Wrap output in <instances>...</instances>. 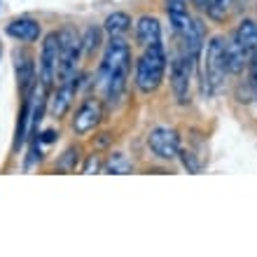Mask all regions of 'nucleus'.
Segmentation results:
<instances>
[{
  "mask_svg": "<svg viewBox=\"0 0 257 257\" xmlns=\"http://www.w3.org/2000/svg\"><path fill=\"white\" fill-rule=\"evenodd\" d=\"M128 63H131V49L122 38H112L105 47L101 68H98V77H96V87L101 89L108 103H117L126 87L128 77Z\"/></svg>",
  "mask_w": 257,
  "mask_h": 257,
  "instance_id": "f257e3e1",
  "label": "nucleus"
},
{
  "mask_svg": "<svg viewBox=\"0 0 257 257\" xmlns=\"http://www.w3.org/2000/svg\"><path fill=\"white\" fill-rule=\"evenodd\" d=\"M164 70H166V52H164L162 42L148 45L143 52L141 61H138V70H136V87L143 94H152L159 89L164 80Z\"/></svg>",
  "mask_w": 257,
  "mask_h": 257,
  "instance_id": "f03ea898",
  "label": "nucleus"
},
{
  "mask_svg": "<svg viewBox=\"0 0 257 257\" xmlns=\"http://www.w3.org/2000/svg\"><path fill=\"white\" fill-rule=\"evenodd\" d=\"M229 73V63H227V40L222 35L213 38L206 52V66H203V91L206 94H215L222 87L224 77Z\"/></svg>",
  "mask_w": 257,
  "mask_h": 257,
  "instance_id": "7ed1b4c3",
  "label": "nucleus"
},
{
  "mask_svg": "<svg viewBox=\"0 0 257 257\" xmlns=\"http://www.w3.org/2000/svg\"><path fill=\"white\" fill-rule=\"evenodd\" d=\"M82 38L73 26H63L59 31V84H68L75 80V66L80 59Z\"/></svg>",
  "mask_w": 257,
  "mask_h": 257,
  "instance_id": "20e7f679",
  "label": "nucleus"
},
{
  "mask_svg": "<svg viewBox=\"0 0 257 257\" xmlns=\"http://www.w3.org/2000/svg\"><path fill=\"white\" fill-rule=\"evenodd\" d=\"M192 61L190 56L185 54H176L171 61V87L176 94L178 103H187L190 101V77H192Z\"/></svg>",
  "mask_w": 257,
  "mask_h": 257,
  "instance_id": "39448f33",
  "label": "nucleus"
},
{
  "mask_svg": "<svg viewBox=\"0 0 257 257\" xmlns=\"http://www.w3.org/2000/svg\"><path fill=\"white\" fill-rule=\"evenodd\" d=\"M148 145L150 150L155 152L159 159L164 162H171L176 159L178 152H180V141H178V134L169 126H157L150 131L148 136Z\"/></svg>",
  "mask_w": 257,
  "mask_h": 257,
  "instance_id": "423d86ee",
  "label": "nucleus"
},
{
  "mask_svg": "<svg viewBox=\"0 0 257 257\" xmlns=\"http://www.w3.org/2000/svg\"><path fill=\"white\" fill-rule=\"evenodd\" d=\"M59 73V33L52 31L47 33L42 42V54H40V84L49 89V84L56 80Z\"/></svg>",
  "mask_w": 257,
  "mask_h": 257,
  "instance_id": "0eeeda50",
  "label": "nucleus"
},
{
  "mask_svg": "<svg viewBox=\"0 0 257 257\" xmlns=\"http://www.w3.org/2000/svg\"><path fill=\"white\" fill-rule=\"evenodd\" d=\"M101 122V103L89 98V101L82 103V108L77 110V115L73 119V128L77 134H89L96 124Z\"/></svg>",
  "mask_w": 257,
  "mask_h": 257,
  "instance_id": "6e6552de",
  "label": "nucleus"
},
{
  "mask_svg": "<svg viewBox=\"0 0 257 257\" xmlns=\"http://www.w3.org/2000/svg\"><path fill=\"white\" fill-rule=\"evenodd\" d=\"M7 33L21 42H35L40 38V24L35 19L21 17V19H14L12 24H7Z\"/></svg>",
  "mask_w": 257,
  "mask_h": 257,
  "instance_id": "1a4fd4ad",
  "label": "nucleus"
},
{
  "mask_svg": "<svg viewBox=\"0 0 257 257\" xmlns=\"http://www.w3.org/2000/svg\"><path fill=\"white\" fill-rule=\"evenodd\" d=\"M136 33H138V42L141 45H155L162 42V24L157 17H141L136 24Z\"/></svg>",
  "mask_w": 257,
  "mask_h": 257,
  "instance_id": "9d476101",
  "label": "nucleus"
},
{
  "mask_svg": "<svg viewBox=\"0 0 257 257\" xmlns=\"http://www.w3.org/2000/svg\"><path fill=\"white\" fill-rule=\"evenodd\" d=\"M14 66H17V77H19V84L24 89V96H28L31 87H33V61L26 52L14 49Z\"/></svg>",
  "mask_w": 257,
  "mask_h": 257,
  "instance_id": "9b49d317",
  "label": "nucleus"
},
{
  "mask_svg": "<svg viewBox=\"0 0 257 257\" xmlns=\"http://www.w3.org/2000/svg\"><path fill=\"white\" fill-rule=\"evenodd\" d=\"M234 40H236L250 56L255 54L257 52V24L255 21H250V19L241 21V26H238L236 33H234Z\"/></svg>",
  "mask_w": 257,
  "mask_h": 257,
  "instance_id": "f8f14e48",
  "label": "nucleus"
},
{
  "mask_svg": "<svg viewBox=\"0 0 257 257\" xmlns=\"http://www.w3.org/2000/svg\"><path fill=\"white\" fill-rule=\"evenodd\" d=\"M75 87H77V82H68V84H59V91L54 96V103H52V112L54 117H63L66 115V110L70 108V101H73L75 96Z\"/></svg>",
  "mask_w": 257,
  "mask_h": 257,
  "instance_id": "ddd939ff",
  "label": "nucleus"
},
{
  "mask_svg": "<svg viewBox=\"0 0 257 257\" xmlns=\"http://www.w3.org/2000/svg\"><path fill=\"white\" fill-rule=\"evenodd\" d=\"M248 52H245L236 40L227 42V63H229V73H241L243 66L248 63Z\"/></svg>",
  "mask_w": 257,
  "mask_h": 257,
  "instance_id": "4468645a",
  "label": "nucleus"
},
{
  "mask_svg": "<svg viewBox=\"0 0 257 257\" xmlns=\"http://www.w3.org/2000/svg\"><path fill=\"white\" fill-rule=\"evenodd\" d=\"M128 26H131V19H128V14H124V12H112L108 19H105V31L110 33V38H122L128 31Z\"/></svg>",
  "mask_w": 257,
  "mask_h": 257,
  "instance_id": "2eb2a0df",
  "label": "nucleus"
},
{
  "mask_svg": "<svg viewBox=\"0 0 257 257\" xmlns=\"http://www.w3.org/2000/svg\"><path fill=\"white\" fill-rule=\"evenodd\" d=\"M108 171H110V173H115V176H124V173H128V171H131V162L126 159V155L117 152V155L110 157Z\"/></svg>",
  "mask_w": 257,
  "mask_h": 257,
  "instance_id": "dca6fc26",
  "label": "nucleus"
},
{
  "mask_svg": "<svg viewBox=\"0 0 257 257\" xmlns=\"http://www.w3.org/2000/svg\"><path fill=\"white\" fill-rule=\"evenodd\" d=\"M231 3H234V0H210V5H208V10H206V12H208L215 21H222L224 14L229 12Z\"/></svg>",
  "mask_w": 257,
  "mask_h": 257,
  "instance_id": "f3484780",
  "label": "nucleus"
},
{
  "mask_svg": "<svg viewBox=\"0 0 257 257\" xmlns=\"http://www.w3.org/2000/svg\"><path fill=\"white\" fill-rule=\"evenodd\" d=\"M98 42H101V31L94 26L87 28V35L82 40V47H87V54H94L96 49H98Z\"/></svg>",
  "mask_w": 257,
  "mask_h": 257,
  "instance_id": "a211bd4d",
  "label": "nucleus"
},
{
  "mask_svg": "<svg viewBox=\"0 0 257 257\" xmlns=\"http://www.w3.org/2000/svg\"><path fill=\"white\" fill-rule=\"evenodd\" d=\"M75 162H77V150H68L66 157L59 162V166H61V169H73Z\"/></svg>",
  "mask_w": 257,
  "mask_h": 257,
  "instance_id": "6ab92c4d",
  "label": "nucleus"
},
{
  "mask_svg": "<svg viewBox=\"0 0 257 257\" xmlns=\"http://www.w3.org/2000/svg\"><path fill=\"white\" fill-rule=\"evenodd\" d=\"M98 169H101V159H98L96 155H91L87 159V164H84V173H96Z\"/></svg>",
  "mask_w": 257,
  "mask_h": 257,
  "instance_id": "aec40b11",
  "label": "nucleus"
},
{
  "mask_svg": "<svg viewBox=\"0 0 257 257\" xmlns=\"http://www.w3.org/2000/svg\"><path fill=\"white\" fill-rule=\"evenodd\" d=\"M56 136H59V134L49 128V131H45V134H42L40 138H38V141H40V143H54V141H56Z\"/></svg>",
  "mask_w": 257,
  "mask_h": 257,
  "instance_id": "412c9836",
  "label": "nucleus"
},
{
  "mask_svg": "<svg viewBox=\"0 0 257 257\" xmlns=\"http://www.w3.org/2000/svg\"><path fill=\"white\" fill-rule=\"evenodd\" d=\"M199 10H208V5H210V0H192Z\"/></svg>",
  "mask_w": 257,
  "mask_h": 257,
  "instance_id": "4be33fe9",
  "label": "nucleus"
},
{
  "mask_svg": "<svg viewBox=\"0 0 257 257\" xmlns=\"http://www.w3.org/2000/svg\"><path fill=\"white\" fill-rule=\"evenodd\" d=\"M252 84H255V98H257V77H252Z\"/></svg>",
  "mask_w": 257,
  "mask_h": 257,
  "instance_id": "5701e85b",
  "label": "nucleus"
}]
</instances>
